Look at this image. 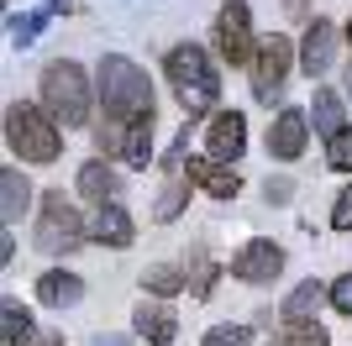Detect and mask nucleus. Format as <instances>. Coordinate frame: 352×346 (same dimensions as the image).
I'll use <instances>...</instances> for the list:
<instances>
[{
	"instance_id": "1",
	"label": "nucleus",
	"mask_w": 352,
	"mask_h": 346,
	"mask_svg": "<svg viewBox=\"0 0 352 346\" xmlns=\"http://www.w3.org/2000/svg\"><path fill=\"white\" fill-rule=\"evenodd\" d=\"M95 89H100L105 121H153V84L132 58L105 53L95 69Z\"/></svg>"
},
{
	"instance_id": "2",
	"label": "nucleus",
	"mask_w": 352,
	"mask_h": 346,
	"mask_svg": "<svg viewBox=\"0 0 352 346\" xmlns=\"http://www.w3.org/2000/svg\"><path fill=\"white\" fill-rule=\"evenodd\" d=\"M163 73H168V84H174L179 105H184L190 115L216 111V100H221V73H216V63H210L206 47L179 43L174 53L163 58Z\"/></svg>"
},
{
	"instance_id": "3",
	"label": "nucleus",
	"mask_w": 352,
	"mask_h": 346,
	"mask_svg": "<svg viewBox=\"0 0 352 346\" xmlns=\"http://www.w3.org/2000/svg\"><path fill=\"white\" fill-rule=\"evenodd\" d=\"M43 111L58 121L63 131L89 126V73L74 58H53L43 69Z\"/></svg>"
},
{
	"instance_id": "4",
	"label": "nucleus",
	"mask_w": 352,
	"mask_h": 346,
	"mask_svg": "<svg viewBox=\"0 0 352 346\" xmlns=\"http://www.w3.org/2000/svg\"><path fill=\"white\" fill-rule=\"evenodd\" d=\"M6 142H11L16 158H27V163H58L63 126L47 111H37V105L11 100V105H6Z\"/></svg>"
},
{
	"instance_id": "5",
	"label": "nucleus",
	"mask_w": 352,
	"mask_h": 346,
	"mask_svg": "<svg viewBox=\"0 0 352 346\" xmlns=\"http://www.w3.org/2000/svg\"><path fill=\"white\" fill-rule=\"evenodd\" d=\"M85 236H89V220L63 200V189H47L43 216H37V246L43 252H74V246H85Z\"/></svg>"
},
{
	"instance_id": "6",
	"label": "nucleus",
	"mask_w": 352,
	"mask_h": 346,
	"mask_svg": "<svg viewBox=\"0 0 352 346\" xmlns=\"http://www.w3.org/2000/svg\"><path fill=\"white\" fill-rule=\"evenodd\" d=\"M153 126L158 121H100L95 142L105 158H121L126 168H147L153 163Z\"/></svg>"
},
{
	"instance_id": "7",
	"label": "nucleus",
	"mask_w": 352,
	"mask_h": 346,
	"mask_svg": "<svg viewBox=\"0 0 352 346\" xmlns=\"http://www.w3.org/2000/svg\"><path fill=\"white\" fill-rule=\"evenodd\" d=\"M289 58H294V47H289V37H284V32H274V37H263V43H258V58H252V95H258L263 105H274V100L284 95Z\"/></svg>"
},
{
	"instance_id": "8",
	"label": "nucleus",
	"mask_w": 352,
	"mask_h": 346,
	"mask_svg": "<svg viewBox=\"0 0 352 346\" xmlns=\"http://www.w3.org/2000/svg\"><path fill=\"white\" fill-rule=\"evenodd\" d=\"M216 53L226 58L232 69L258 58V47H252V16H248V5H242V0L221 5V16H216Z\"/></svg>"
},
{
	"instance_id": "9",
	"label": "nucleus",
	"mask_w": 352,
	"mask_h": 346,
	"mask_svg": "<svg viewBox=\"0 0 352 346\" xmlns=\"http://www.w3.org/2000/svg\"><path fill=\"white\" fill-rule=\"evenodd\" d=\"M232 273L242 278V284H274V278L284 273V246L268 242V236H252L232 257Z\"/></svg>"
},
{
	"instance_id": "10",
	"label": "nucleus",
	"mask_w": 352,
	"mask_h": 346,
	"mask_svg": "<svg viewBox=\"0 0 352 346\" xmlns=\"http://www.w3.org/2000/svg\"><path fill=\"white\" fill-rule=\"evenodd\" d=\"M305 137H310V111L284 105V111L274 115V126H268V158L294 163L300 152H305Z\"/></svg>"
},
{
	"instance_id": "11",
	"label": "nucleus",
	"mask_w": 352,
	"mask_h": 346,
	"mask_svg": "<svg viewBox=\"0 0 352 346\" xmlns=\"http://www.w3.org/2000/svg\"><path fill=\"white\" fill-rule=\"evenodd\" d=\"M206 147H210V158H216V163H236V158H242V147H248V115L221 111L216 121H210V131H206Z\"/></svg>"
},
{
	"instance_id": "12",
	"label": "nucleus",
	"mask_w": 352,
	"mask_h": 346,
	"mask_svg": "<svg viewBox=\"0 0 352 346\" xmlns=\"http://www.w3.org/2000/svg\"><path fill=\"white\" fill-rule=\"evenodd\" d=\"M331 58H337V27L316 16V21L305 27V37H300V69L316 79V73L331 69Z\"/></svg>"
},
{
	"instance_id": "13",
	"label": "nucleus",
	"mask_w": 352,
	"mask_h": 346,
	"mask_svg": "<svg viewBox=\"0 0 352 346\" xmlns=\"http://www.w3.org/2000/svg\"><path fill=\"white\" fill-rule=\"evenodd\" d=\"M184 173H190V184H200L206 194H216V200H236V189H242V173H236L232 163H216V158H190Z\"/></svg>"
},
{
	"instance_id": "14",
	"label": "nucleus",
	"mask_w": 352,
	"mask_h": 346,
	"mask_svg": "<svg viewBox=\"0 0 352 346\" xmlns=\"http://www.w3.org/2000/svg\"><path fill=\"white\" fill-rule=\"evenodd\" d=\"M89 242H105V246H132L137 242V226H132V216L121 210V200L89 210Z\"/></svg>"
},
{
	"instance_id": "15",
	"label": "nucleus",
	"mask_w": 352,
	"mask_h": 346,
	"mask_svg": "<svg viewBox=\"0 0 352 346\" xmlns=\"http://www.w3.org/2000/svg\"><path fill=\"white\" fill-rule=\"evenodd\" d=\"M132 325H137V336H142L147 346H168L179 336V315L168 310V304H158V299H142V304H137Z\"/></svg>"
},
{
	"instance_id": "16",
	"label": "nucleus",
	"mask_w": 352,
	"mask_h": 346,
	"mask_svg": "<svg viewBox=\"0 0 352 346\" xmlns=\"http://www.w3.org/2000/svg\"><path fill=\"white\" fill-rule=\"evenodd\" d=\"M79 194H85V200H95V205H116L121 200V178H116V168H111V163H85V168H79Z\"/></svg>"
},
{
	"instance_id": "17",
	"label": "nucleus",
	"mask_w": 352,
	"mask_h": 346,
	"mask_svg": "<svg viewBox=\"0 0 352 346\" xmlns=\"http://www.w3.org/2000/svg\"><path fill=\"white\" fill-rule=\"evenodd\" d=\"M27 205H32V184L21 178V168H0V220H6V231L27 216Z\"/></svg>"
},
{
	"instance_id": "18",
	"label": "nucleus",
	"mask_w": 352,
	"mask_h": 346,
	"mask_svg": "<svg viewBox=\"0 0 352 346\" xmlns=\"http://www.w3.org/2000/svg\"><path fill=\"white\" fill-rule=\"evenodd\" d=\"M79 294H85V278L63 273V268H53V273L37 278V299H43L47 310H69V304H79Z\"/></svg>"
},
{
	"instance_id": "19",
	"label": "nucleus",
	"mask_w": 352,
	"mask_h": 346,
	"mask_svg": "<svg viewBox=\"0 0 352 346\" xmlns=\"http://www.w3.org/2000/svg\"><path fill=\"white\" fill-rule=\"evenodd\" d=\"M310 126L321 131L326 142H331L337 131H347V111H342V95H337V89H321V84H316V100H310Z\"/></svg>"
},
{
	"instance_id": "20",
	"label": "nucleus",
	"mask_w": 352,
	"mask_h": 346,
	"mask_svg": "<svg viewBox=\"0 0 352 346\" xmlns=\"http://www.w3.org/2000/svg\"><path fill=\"white\" fill-rule=\"evenodd\" d=\"M58 11H69V0H47V5H37V11H27V16H11V21H6L11 43H16V47L37 43V32L47 27V16H58Z\"/></svg>"
},
{
	"instance_id": "21",
	"label": "nucleus",
	"mask_w": 352,
	"mask_h": 346,
	"mask_svg": "<svg viewBox=\"0 0 352 346\" xmlns=\"http://www.w3.org/2000/svg\"><path fill=\"white\" fill-rule=\"evenodd\" d=\"M0 336H6V346H27L32 336H37L32 310H21L16 299H6V304H0Z\"/></svg>"
},
{
	"instance_id": "22",
	"label": "nucleus",
	"mask_w": 352,
	"mask_h": 346,
	"mask_svg": "<svg viewBox=\"0 0 352 346\" xmlns=\"http://www.w3.org/2000/svg\"><path fill=\"white\" fill-rule=\"evenodd\" d=\"M142 288L153 294V299H168V294H179V288H190V273L158 262V268H147V273H142Z\"/></svg>"
},
{
	"instance_id": "23",
	"label": "nucleus",
	"mask_w": 352,
	"mask_h": 346,
	"mask_svg": "<svg viewBox=\"0 0 352 346\" xmlns=\"http://www.w3.org/2000/svg\"><path fill=\"white\" fill-rule=\"evenodd\" d=\"M326 341H331V331H326L321 320H289L274 336V346H326Z\"/></svg>"
},
{
	"instance_id": "24",
	"label": "nucleus",
	"mask_w": 352,
	"mask_h": 346,
	"mask_svg": "<svg viewBox=\"0 0 352 346\" xmlns=\"http://www.w3.org/2000/svg\"><path fill=\"white\" fill-rule=\"evenodd\" d=\"M321 294H326V288L316 284V278H310V284H300L289 299H284V320H316V310H321Z\"/></svg>"
},
{
	"instance_id": "25",
	"label": "nucleus",
	"mask_w": 352,
	"mask_h": 346,
	"mask_svg": "<svg viewBox=\"0 0 352 346\" xmlns=\"http://www.w3.org/2000/svg\"><path fill=\"white\" fill-rule=\"evenodd\" d=\"M184 200H190V189H184V178H168V184L158 189V205H153V220H179L184 216Z\"/></svg>"
},
{
	"instance_id": "26",
	"label": "nucleus",
	"mask_w": 352,
	"mask_h": 346,
	"mask_svg": "<svg viewBox=\"0 0 352 346\" xmlns=\"http://www.w3.org/2000/svg\"><path fill=\"white\" fill-rule=\"evenodd\" d=\"M252 341V325H232V320H221V325H210L206 341L200 346H248Z\"/></svg>"
},
{
	"instance_id": "27",
	"label": "nucleus",
	"mask_w": 352,
	"mask_h": 346,
	"mask_svg": "<svg viewBox=\"0 0 352 346\" xmlns=\"http://www.w3.org/2000/svg\"><path fill=\"white\" fill-rule=\"evenodd\" d=\"M326 163H331L337 173H352V126L337 131V137L326 142Z\"/></svg>"
},
{
	"instance_id": "28",
	"label": "nucleus",
	"mask_w": 352,
	"mask_h": 346,
	"mask_svg": "<svg viewBox=\"0 0 352 346\" xmlns=\"http://www.w3.org/2000/svg\"><path fill=\"white\" fill-rule=\"evenodd\" d=\"M331 226L337 231H352V184L337 194V205H331Z\"/></svg>"
},
{
	"instance_id": "29",
	"label": "nucleus",
	"mask_w": 352,
	"mask_h": 346,
	"mask_svg": "<svg viewBox=\"0 0 352 346\" xmlns=\"http://www.w3.org/2000/svg\"><path fill=\"white\" fill-rule=\"evenodd\" d=\"M331 304H337L342 315H352V273H342L337 284H331Z\"/></svg>"
},
{
	"instance_id": "30",
	"label": "nucleus",
	"mask_w": 352,
	"mask_h": 346,
	"mask_svg": "<svg viewBox=\"0 0 352 346\" xmlns=\"http://www.w3.org/2000/svg\"><path fill=\"white\" fill-rule=\"evenodd\" d=\"M263 194H268V205H289L294 200V184H289V178H268Z\"/></svg>"
},
{
	"instance_id": "31",
	"label": "nucleus",
	"mask_w": 352,
	"mask_h": 346,
	"mask_svg": "<svg viewBox=\"0 0 352 346\" xmlns=\"http://www.w3.org/2000/svg\"><path fill=\"white\" fill-rule=\"evenodd\" d=\"M11 257H16V236L6 231V236H0V262H11Z\"/></svg>"
},
{
	"instance_id": "32",
	"label": "nucleus",
	"mask_w": 352,
	"mask_h": 346,
	"mask_svg": "<svg viewBox=\"0 0 352 346\" xmlns=\"http://www.w3.org/2000/svg\"><path fill=\"white\" fill-rule=\"evenodd\" d=\"M89 346H132V341H116V336H95Z\"/></svg>"
},
{
	"instance_id": "33",
	"label": "nucleus",
	"mask_w": 352,
	"mask_h": 346,
	"mask_svg": "<svg viewBox=\"0 0 352 346\" xmlns=\"http://www.w3.org/2000/svg\"><path fill=\"white\" fill-rule=\"evenodd\" d=\"M342 89H347V100H352V63H347V73H342Z\"/></svg>"
},
{
	"instance_id": "34",
	"label": "nucleus",
	"mask_w": 352,
	"mask_h": 346,
	"mask_svg": "<svg viewBox=\"0 0 352 346\" xmlns=\"http://www.w3.org/2000/svg\"><path fill=\"white\" fill-rule=\"evenodd\" d=\"M347 43H352V16H347Z\"/></svg>"
},
{
	"instance_id": "35",
	"label": "nucleus",
	"mask_w": 352,
	"mask_h": 346,
	"mask_svg": "<svg viewBox=\"0 0 352 346\" xmlns=\"http://www.w3.org/2000/svg\"><path fill=\"white\" fill-rule=\"evenodd\" d=\"M37 346H58V341H37Z\"/></svg>"
}]
</instances>
